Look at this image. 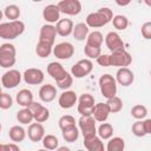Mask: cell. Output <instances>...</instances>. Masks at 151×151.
I'll return each mask as SVG.
<instances>
[{
	"label": "cell",
	"instance_id": "cell-39",
	"mask_svg": "<svg viewBox=\"0 0 151 151\" xmlns=\"http://www.w3.org/2000/svg\"><path fill=\"white\" fill-rule=\"evenodd\" d=\"M13 105V98L11 94L2 92L0 94V109L1 110H8Z\"/></svg>",
	"mask_w": 151,
	"mask_h": 151
},
{
	"label": "cell",
	"instance_id": "cell-5",
	"mask_svg": "<svg viewBox=\"0 0 151 151\" xmlns=\"http://www.w3.org/2000/svg\"><path fill=\"white\" fill-rule=\"evenodd\" d=\"M110 63H111V66L127 67L132 63V57H131V54L125 48L118 50V51L111 52V54H110Z\"/></svg>",
	"mask_w": 151,
	"mask_h": 151
},
{
	"label": "cell",
	"instance_id": "cell-8",
	"mask_svg": "<svg viewBox=\"0 0 151 151\" xmlns=\"http://www.w3.org/2000/svg\"><path fill=\"white\" fill-rule=\"evenodd\" d=\"M52 53H53V55L57 59L66 60V59H70L71 57H73V54H74V46L71 42L63 41V42H59L55 46H53Z\"/></svg>",
	"mask_w": 151,
	"mask_h": 151
},
{
	"label": "cell",
	"instance_id": "cell-11",
	"mask_svg": "<svg viewBox=\"0 0 151 151\" xmlns=\"http://www.w3.org/2000/svg\"><path fill=\"white\" fill-rule=\"evenodd\" d=\"M22 74L18 70H8L6 71L1 77V85L5 88H14L17 87L21 81Z\"/></svg>",
	"mask_w": 151,
	"mask_h": 151
},
{
	"label": "cell",
	"instance_id": "cell-41",
	"mask_svg": "<svg viewBox=\"0 0 151 151\" xmlns=\"http://www.w3.org/2000/svg\"><path fill=\"white\" fill-rule=\"evenodd\" d=\"M84 53L86 57H88V59H96L101 54V47H93L90 45H85Z\"/></svg>",
	"mask_w": 151,
	"mask_h": 151
},
{
	"label": "cell",
	"instance_id": "cell-45",
	"mask_svg": "<svg viewBox=\"0 0 151 151\" xmlns=\"http://www.w3.org/2000/svg\"><path fill=\"white\" fill-rule=\"evenodd\" d=\"M97 59V63L98 65L103 66V67H109L111 66V63H110V54H100L99 57L96 58Z\"/></svg>",
	"mask_w": 151,
	"mask_h": 151
},
{
	"label": "cell",
	"instance_id": "cell-26",
	"mask_svg": "<svg viewBox=\"0 0 151 151\" xmlns=\"http://www.w3.org/2000/svg\"><path fill=\"white\" fill-rule=\"evenodd\" d=\"M8 136L13 143H20L26 138V130L20 125H14L9 129Z\"/></svg>",
	"mask_w": 151,
	"mask_h": 151
},
{
	"label": "cell",
	"instance_id": "cell-20",
	"mask_svg": "<svg viewBox=\"0 0 151 151\" xmlns=\"http://www.w3.org/2000/svg\"><path fill=\"white\" fill-rule=\"evenodd\" d=\"M42 18L47 24H54L60 19V11L58 5H47L42 11Z\"/></svg>",
	"mask_w": 151,
	"mask_h": 151
},
{
	"label": "cell",
	"instance_id": "cell-47",
	"mask_svg": "<svg viewBox=\"0 0 151 151\" xmlns=\"http://www.w3.org/2000/svg\"><path fill=\"white\" fill-rule=\"evenodd\" d=\"M143 122V126H144V130H145V133L146 134H150L151 133V119L150 118H144Z\"/></svg>",
	"mask_w": 151,
	"mask_h": 151
},
{
	"label": "cell",
	"instance_id": "cell-38",
	"mask_svg": "<svg viewBox=\"0 0 151 151\" xmlns=\"http://www.w3.org/2000/svg\"><path fill=\"white\" fill-rule=\"evenodd\" d=\"M131 116L134 119H137V120H140V119L146 118V116H147V109H146V106H144L142 104H137V105L132 106V109H131Z\"/></svg>",
	"mask_w": 151,
	"mask_h": 151
},
{
	"label": "cell",
	"instance_id": "cell-52",
	"mask_svg": "<svg viewBox=\"0 0 151 151\" xmlns=\"http://www.w3.org/2000/svg\"><path fill=\"white\" fill-rule=\"evenodd\" d=\"M2 93V85H1V80H0V94Z\"/></svg>",
	"mask_w": 151,
	"mask_h": 151
},
{
	"label": "cell",
	"instance_id": "cell-10",
	"mask_svg": "<svg viewBox=\"0 0 151 151\" xmlns=\"http://www.w3.org/2000/svg\"><path fill=\"white\" fill-rule=\"evenodd\" d=\"M60 13L66 15H78L81 12V2L79 0H60L58 2Z\"/></svg>",
	"mask_w": 151,
	"mask_h": 151
},
{
	"label": "cell",
	"instance_id": "cell-27",
	"mask_svg": "<svg viewBox=\"0 0 151 151\" xmlns=\"http://www.w3.org/2000/svg\"><path fill=\"white\" fill-rule=\"evenodd\" d=\"M88 33H90V27H88L85 22H79V24H77L76 26H73L72 34H73L74 39L78 40V41L85 40Z\"/></svg>",
	"mask_w": 151,
	"mask_h": 151
},
{
	"label": "cell",
	"instance_id": "cell-1",
	"mask_svg": "<svg viewBox=\"0 0 151 151\" xmlns=\"http://www.w3.org/2000/svg\"><path fill=\"white\" fill-rule=\"evenodd\" d=\"M113 18V12L109 7H101L97 12H92L86 17L85 24L90 28H99L107 25Z\"/></svg>",
	"mask_w": 151,
	"mask_h": 151
},
{
	"label": "cell",
	"instance_id": "cell-35",
	"mask_svg": "<svg viewBox=\"0 0 151 151\" xmlns=\"http://www.w3.org/2000/svg\"><path fill=\"white\" fill-rule=\"evenodd\" d=\"M20 14H21V12H20L19 6L18 5H14V4L6 6L5 9H4V15L7 19H9V21L11 20H18L19 17H20Z\"/></svg>",
	"mask_w": 151,
	"mask_h": 151
},
{
	"label": "cell",
	"instance_id": "cell-53",
	"mask_svg": "<svg viewBox=\"0 0 151 151\" xmlns=\"http://www.w3.org/2000/svg\"><path fill=\"white\" fill-rule=\"evenodd\" d=\"M32 1H34V2H39V1H42V0H32Z\"/></svg>",
	"mask_w": 151,
	"mask_h": 151
},
{
	"label": "cell",
	"instance_id": "cell-21",
	"mask_svg": "<svg viewBox=\"0 0 151 151\" xmlns=\"http://www.w3.org/2000/svg\"><path fill=\"white\" fill-rule=\"evenodd\" d=\"M57 97V87L52 84H45L39 88V98L44 103H51Z\"/></svg>",
	"mask_w": 151,
	"mask_h": 151
},
{
	"label": "cell",
	"instance_id": "cell-16",
	"mask_svg": "<svg viewBox=\"0 0 151 151\" xmlns=\"http://www.w3.org/2000/svg\"><path fill=\"white\" fill-rule=\"evenodd\" d=\"M116 81L122 86H130L134 81V74L129 67H119L116 73Z\"/></svg>",
	"mask_w": 151,
	"mask_h": 151
},
{
	"label": "cell",
	"instance_id": "cell-46",
	"mask_svg": "<svg viewBox=\"0 0 151 151\" xmlns=\"http://www.w3.org/2000/svg\"><path fill=\"white\" fill-rule=\"evenodd\" d=\"M2 151H19V146L17 145V143L2 144Z\"/></svg>",
	"mask_w": 151,
	"mask_h": 151
},
{
	"label": "cell",
	"instance_id": "cell-18",
	"mask_svg": "<svg viewBox=\"0 0 151 151\" xmlns=\"http://www.w3.org/2000/svg\"><path fill=\"white\" fill-rule=\"evenodd\" d=\"M105 44H106V47L111 51V52H114V51H118V50H123L124 48V41L123 39L120 38V35L117 33V32H109L105 37Z\"/></svg>",
	"mask_w": 151,
	"mask_h": 151
},
{
	"label": "cell",
	"instance_id": "cell-40",
	"mask_svg": "<svg viewBox=\"0 0 151 151\" xmlns=\"http://www.w3.org/2000/svg\"><path fill=\"white\" fill-rule=\"evenodd\" d=\"M58 125H59L60 130H63V129H65V127H67V126L76 125V119H74V117L71 116V114H64V116H61V117L59 118Z\"/></svg>",
	"mask_w": 151,
	"mask_h": 151
},
{
	"label": "cell",
	"instance_id": "cell-22",
	"mask_svg": "<svg viewBox=\"0 0 151 151\" xmlns=\"http://www.w3.org/2000/svg\"><path fill=\"white\" fill-rule=\"evenodd\" d=\"M110 116V110L106 103H97L94 104L93 111H92V117L96 119V122L103 123L106 122V119Z\"/></svg>",
	"mask_w": 151,
	"mask_h": 151
},
{
	"label": "cell",
	"instance_id": "cell-24",
	"mask_svg": "<svg viewBox=\"0 0 151 151\" xmlns=\"http://www.w3.org/2000/svg\"><path fill=\"white\" fill-rule=\"evenodd\" d=\"M84 146L88 151H104V144L101 142V138L97 134L90 136L84 138Z\"/></svg>",
	"mask_w": 151,
	"mask_h": 151
},
{
	"label": "cell",
	"instance_id": "cell-44",
	"mask_svg": "<svg viewBox=\"0 0 151 151\" xmlns=\"http://www.w3.org/2000/svg\"><path fill=\"white\" fill-rule=\"evenodd\" d=\"M142 35L145 38V39H151V21H146L142 25Z\"/></svg>",
	"mask_w": 151,
	"mask_h": 151
},
{
	"label": "cell",
	"instance_id": "cell-55",
	"mask_svg": "<svg viewBox=\"0 0 151 151\" xmlns=\"http://www.w3.org/2000/svg\"><path fill=\"white\" fill-rule=\"evenodd\" d=\"M1 127H2V126H1V123H0V131H1Z\"/></svg>",
	"mask_w": 151,
	"mask_h": 151
},
{
	"label": "cell",
	"instance_id": "cell-36",
	"mask_svg": "<svg viewBox=\"0 0 151 151\" xmlns=\"http://www.w3.org/2000/svg\"><path fill=\"white\" fill-rule=\"evenodd\" d=\"M41 143L46 150H55L59 146V140L54 134H45L41 139Z\"/></svg>",
	"mask_w": 151,
	"mask_h": 151
},
{
	"label": "cell",
	"instance_id": "cell-3",
	"mask_svg": "<svg viewBox=\"0 0 151 151\" xmlns=\"http://www.w3.org/2000/svg\"><path fill=\"white\" fill-rule=\"evenodd\" d=\"M17 63V50L13 44L5 42L0 46V66L11 68Z\"/></svg>",
	"mask_w": 151,
	"mask_h": 151
},
{
	"label": "cell",
	"instance_id": "cell-9",
	"mask_svg": "<svg viewBox=\"0 0 151 151\" xmlns=\"http://www.w3.org/2000/svg\"><path fill=\"white\" fill-rule=\"evenodd\" d=\"M78 124H79V129H80L84 138L97 134L96 119L92 116H81L78 120Z\"/></svg>",
	"mask_w": 151,
	"mask_h": 151
},
{
	"label": "cell",
	"instance_id": "cell-49",
	"mask_svg": "<svg viewBox=\"0 0 151 151\" xmlns=\"http://www.w3.org/2000/svg\"><path fill=\"white\" fill-rule=\"evenodd\" d=\"M57 150H58V151H65V150H66V151H68L70 149H68V147H66V146H61V147H59V146H58V147H57Z\"/></svg>",
	"mask_w": 151,
	"mask_h": 151
},
{
	"label": "cell",
	"instance_id": "cell-13",
	"mask_svg": "<svg viewBox=\"0 0 151 151\" xmlns=\"http://www.w3.org/2000/svg\"><path fill=\"white\" fill-rule=\"evenodd\" d=\"M28 107L31 109V111L33 113V120H35L38 123H44L50 118V111L42 104L33 100Z\"/></svg>",
	"mask_w": 151,
	"mask_h": 151
},
{
	"label": "cell",
	"instance_id": "cell-31",
	"mask_svg": "<svg viewBox=\"0 0 151 151\" xmlns=\"http://www.w3.org/2000/svg\"><path fill=\"white\" fill-rule=\"evenodd\" d=\"M125 149V140L122 137H111L109 138L106 150L107 151H123Z\"/></svg>",
	"mask_w": 151,
	"mask_h": 151
},
{
	"label": "cell",
	"instance_id": "cell-15",
	"mask_svg": "<svg viewBox=\"0 0 151 151\" xmlns=\"http://www.w3.org/2000/svg\"><path fill=\"white\" fill-rule=\"evenodd\" d=\"M55 38H57L55 26H53L52 24H45L41 26L39 33V41H45L51 45H54Z\"/></svg>",
	"mask_w": 151,
	"mask_h": 151
},
{
	"label": "cell",
	"instance_id": "cell-50",
	"mask_svg": "<svg viewBox=\"0 0 151 151\" xmlns=\"http://www.w3.org/2000/svg\"><path fill=\"white\" fill-rule=\"evenodd\" d=\"M144 4L149 7H151V0H144Z\"/></svg>",
	"mask_w": 151,
	"mask_h": 151
},
{
	"label": "cell",
	"instance_id": "cell-19",
	"mask_svg": "<svg viewBox=\"0 0 151 151\" xmlns=\"http://www.w3.org/2000/svg\"><path fill=\"white\" fill-rule=\"evenodd\" d=\"M47 73L55 80V83L60 81L68 74V72L64 68V66L57 61H52L47 65Z\"/></svg>",
	"mask_w": 151,
	"mask_h": 151
},
{
	"label": "cell",
	"instance_id": "cell-7",
	"mask_svg": "<svg viewBox=\"0 0 151 151\" xmlns=\"http://www.w3.org/2000/svg\"><path fill=\"white\" fill-rule=\"evenodd\" d=\"M78 101V112L80 116H92V111L94 107V97L90 93H83Z\"/></svg>",
	"mask_w": 151,
	"mask_h": 151
},
{
	"label": "cell",
	"instance_id": "cell-14",
	"mask_svg": "<svg viewBox=\"0 0 151 151\" xmlns=\"http://www.w3.org/2000/svg\"><path fill=\"white\" fill-rule=\"evenodd\" d=\"M78 100V97L74 91H71V90H64V92L60 93L59 96V99H58V104L61 109H65V110H68L71 107H73L76 105Z\"/></svg>",
	"mask_w": 151,
	"mask_h": 151
},
{
	"label": "cell",
	"instance_id": "cell-30",
	"mask_svg": "<svg viewBox=\"0 0 151 151\" xmlns=\"http://www.w3.org/2000/svg\"><path fill=\"white\" fill-rule=\"evenodd\" d=\"M17 120L22 125H28L33 120V113L29 107H22L17 112Z\"/></svg>",
	"mask_w": 151,
	"mask_h": 151
},
{
	"label": "cell",
	"instance_id": "cell-4",
	"mask_svg": "<svg viewBox=\"0 0 151 151\" xmlns=\"http://www.w3.org/2000/svg\"><path fill=\"white\" fill-rule=\"evenodd\" d=\"M99 88L104 98L109 99L117 94V81L116 78L109 73L103 74L99 78Z\"/></svg>",
	"mask_w": 151,
	"mask_h": 151
},
{
	"label": "cell",
	"instance_id": "cell-54",
	"mask_svg": "<svg viewBox=\"0 0 151 151\" xmlns=\"http://www.w3.org/2000/svg\"><path fill=\"white\" fill-rule=\"evenodd\" d=\"M0 151H2V144H0Z\"/></svg>",
	"mask_w": 151,
	"mask_h": 151
},
{
	"label": "cell",
	"instance_id": "cell-17",
	"mask_svg": "<svg viewBox=\"0 0 151 151\" xmlns=\"http://www.w3.org/2000/svg\"><path fill=\"white\" fill-rule=\"evenodd\" d=\"M26 134L28 136L31 142H34V143L41 142L42 137L45 136V127L41 123H38V122L31 123L28 126V130L26 131Z\"/></svg>",
	"mask_w": 151,
	"mask_h": 151
},
{
	"label": "cell",
	"instance_id": "cell-2",
	"mask_svg": "<svg viewBox=\"0 0 151 151\" xmlns=\"http://www.w3.org/2000/svg\"><path fill=\"white\" fill-rule=\"evenodd\" d=\"M25 32V24L21 20H11L0 24V38L5 40H13Z\"/></svg>",
	"mask_w": 151,
	"mask_h": 151
},
{
	"label": "cell",
	"instance_id": "cell-48",
	"mask_svg": "<svg viewBox=\"0 0 151 151\" xmlns=\"http://www.w3.org/2000/svg\"><path fill=\"white\" fill-rule=\"evenodd\" d=\"M114 1H116V4H117L118 6H120V7H125V6L130 5L132 0H114Z\"/></svg>",
	"mask_w": 151,
	"mask_h": 151
},
{
	"label": "cell",
	"instance_id": "cell-34",
	"mask_svg": "<svg viewBox=\"0 0 151 151\" xmlns=\"http://www.w3.org/2000/svg\"><path fill=\"white\" fill-rule=\"evenodd\" d=\"M106 104L109 106L110 113H117V112L122 111V109H123V100L118 96H113V97L109 98L106 100Z\"/></svg>",
	"mask_w": 151,
	"mask_h": 151
},
{
	"label": "cell",
	"instance_id": "cell-23",
	"mask_svg": "<svg viewBox=\"0 0 151 151\" xmlns=\"http://www.w3.org/2000/svg\"><path fill=\"white\" fill-rule=\"evenodd\" d=\"M73 21L71 19H59L57 21V25H55V31H57V34H59L60 37H68L72 31H73Z\"/></svg>",
	"mask_w": 151,
	"mask_h": 151
},
{
	"label": "cell",
	"instance_id": "cell-12",
	"mask_svg": "<svg viewBox=\"0 0 151 151\" xmlns=\"http://www.w3.org/2000/svg\"><path fill=\"white\" fill-rule=\"evenodd\" d=\"M22 78H24V81L28 85H39L44 81L45 76H44V72L40 68L31 67V68H27L24 72Z\"/></svg>",
	"mask_w": 151,
	"mask_h": 151
},
{
	"label": "cell",
	"instance_id": "cell-28",
	"mask_svg": "<svg viewBox=\"0 0 151 151\" xmlns=\"http://www.w3.org/2000/svg\"><path fill=\"white\" fill-rule=\"evenodd\" d=\"M61 134H63V138L65 142L67 143H73L78 139L79 137V130L76 125H71V126H67L65 129L61 130Z\"/></svg>",
	"mask_w": 151,
	"mask_h": 151
},
{
	"label": "cell",
	"instance_id": "cell-37",
	"mask_svg": "<svg viewBox=\"0 0 151 151\" xmlns=\"http://www.w3.org/2000/svg\"><path fill=\"white\" fill-rule=\"evenodd\" d=\"M111 21H112L114 28H117L118 31H124V29H126L127 26H129V19H127L125 15H123V14H117V15H114Z\"/></svg>",
	"mask_w": 151,
	"mask_h": 151
},
{
	"label": "cell",
	"instance_id": "cell-42",
	"mask_svg": "<svg viewBox=\"0 0 151 151\" xmlns=\"http://www.w3.org/2000/svg\"><path fill=\"white\" fill-rule=\"evenodd\" d=\"M142 120H143V119L137 120L136 123L132 124V129H131V130H132V133H133L136 137H144V136H146Z\"/></svg>",
	"mask_w": 151,
	"mask_h": 151
},
{
	"label": "cell",
	"instance_id": "cell-33",
	"mask_svg": "<svg viewBox=\"0 0 151 151\" xmlns=\"http://www.w3.org/2000/svg\"><path fill=\"white\" fill-rule=\"evenodd\" d=\"M97 133H98V136H99L101 139L107 140L109 138H111V137L113 136V126H112L110 123L103 122V123L99 125V127H98V130H97Z\"/></svg>",
	"mask_w": 151,
	"mask_h": 151
},
{
	"label": "cell",
	"instance_id": "cell-43",
	"mask_svg": "<svg viewBox=\"0 0 151 151\" xmlns=\"http://www.w3.org/2000/svg\"><path fill=\"white\" fill-rule=\"evenodd\" d=\"M72 84H73V77H72V74L68 73L64 79H61L60 81L57 83V86L61 90H68L72 86Z\"/></svg>",
	"mask_w": 151,
	"mask_h": 151
},
{
	"label": "cell",
	"instance_id": "cell-6",
	"mask_svg": "<svg viewBox=\"0 0 151 151\" xmlns=\"http://www.w3.org/2000/svg\"><path fill=\"white\" fill-rule=\"evenodd\" d=\"M93 70V63L90 59H81L77 61L72 68H71V74L74 78H84L88 76Z\"/></svg>",
	"mask_w": 151,
	"mask_h": 151
},
{
	"label": "cell",
	"instance_id": "cell-51",
	"mask_svg": "<svg viewBox=\"0 0 151 151\" xmlns=\"http://www.w3.org/2000/svg\"><path fill=\"white\" fill-rule=\"evenodd\" d=\"M2 17H4V12H2L1 9H0V20L2 19Z\"/></svg>",
	"mask_w": 151,
	"mask_h": 151
},
{
	"label": "cell",
	"instance_id": "cell-32",
	"mask_svg": "<svg viewBox=\"0 0 151 151\" xmlns=\"http://www.w3.org/2000/svg\"><path fill=\"white\" fill-rule=\"evenodd\" d=\"M52 50H53V45L45 41H39L35 46V53L40 58H47L52 53Z\"/></svg>",
	"mask_w": 151,
	"mask_h": 151
},
{
	"label": "cell",
	"instance_id": "cell-29",
	"mask_svg": "<svg viewBox=\"0 0 151 151\" xmlns=\"http://www.w3.org/2000/svg\"><path fill=\"white\" fill-rule=\"evenodd\" d=\"M103 41H104V37L99 31L90 32L86 37V45H90L93 47H101Z\"/></svg>",
	"mask_w": 151,
	"mask_h": 151
},
{
	"label": "cell",
	"instance_id": "cell-25",
	"mask_svg": "<svg viewBox=\"0 0 151 151\" xmlns=\"http://www.w3.org/2000/svg\"><path fill=\"white\" fill-rule=\"evenodd\" d=\"M15 100H17V103H18L20 106H22V107H28V106L32 104V101H33V93H32V91L28 90V88H22V90H20V91L17 93Z\"/></svg>",
	"mask_w": 151,
	"mask_h": 151
}]
</instances>
